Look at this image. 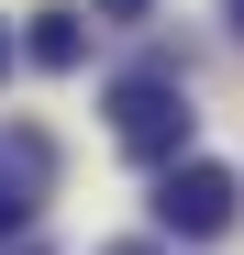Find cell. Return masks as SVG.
<instances>
[{"instance_id":"obj_1","label":"cell","mask_w":244,"mask_h":255,"mask_svg":"<svg viewBox=\"0 0 244 255\" xmlns=\"http://www.w3.org/2000/svg\"><path fill=\"white\" fill-rule=\"evenodd\" d=\"M189 89H178V78L167 67H133V78H111V144L122 155H133V166H178L189 155Z\"/></svg>"},{"instance_id":"obj_2","label":"cell","mask_w":244,"mask_h":255,"mask_svg":"<svg viewBox=\"0 0 244 255\" xmlns=\"http://www.w3.org/2000/svg\"><path fill=\"white\" fill-rule=\"evenodd\" d=\"M233 211H244L233 166H211V155H178V166H155V222H167V233L211 244V233H233Z\"/></svg>"},{"instance_id":"obj_3","label":"cell","mask_w":244,"mask_h":255,"mask_svg":"<svg viewBox=\"0 0 244 255\" xmlns=\"http://www.w3.org/2000/svg\"><path fill=\"white\" fill-rule=\"evenodd\" d=\"M45 189H56V144L33 133V122H11V133H0V244H11V233H33Z\"/></svg>"},{"instance_id":"obj_4","label":"cell","mask_w":244,"mask_h":255,"mask_svg":"<svg viewBox=\"0 0 244 255\" xmlns=\"http://www.w3.org/2000/svg\"><path fill=\"white\" fill-rule=\"evenodd\" d=\"M11 56H33L45 78H67L78 56H89V11H67V0H56V11H33V33H22Z\"/></svg>"},{"instance_id":"obj_5","label":"cell","mask_w":244,"mask_h":255,"mask_svg":"<svg viewBox=\"0 0 244 255\" xmlns=\"http://www.w3.org/2000/svg\"><path fill=\"white\" fill-rule=\"evenodd\" d=\"M155 0H89V22H144Z\"/></svg>"},{"instance_id":"obj_6","label":"cell","mask_w":244,"mask_h":255,"mask_svg":"<svg viewBox=\"0 0 244 255\" xmlns=\"http://www.w3.org/2000/svg\"><path fill=\"white\" fill-rule=\"evenodd\" d=\"M100 255H167V244H100Z\"/></svg>"},{"instance_id":"obj_7","label":"cell","mask_w":244,"mask_h":255,"mask_svg":"<svg viewBox=\"0 0 244 255\" xmlns=\"http://www.w3.org/2000/svg\"><path fill=\"white\" fill-rule=\"evenodd\" d=\"M0 67H11V33H0Z\"/></svg>"},{"instance_id":"obj_8","label":"cell","mask_w":244,"mask_h":255,"mask_svg":"<svg viewBox=\"0 0 244 255\" xmlns=\"http://www.w3.org/2000/svg\"><path fill=\"white\" fill-rule=\"evenodd\" d=\"M22 255H45V244H22Z\"/></svg>"},{"instance_id":"obj_9","label":"cell","mask_w":244,"mask_h":255,"mask_svg":"<svg viewBox=\"0 0 244 255\" xmlns=\"http://www.w3.org/2000/svg\"><path fill=\"white\" fill-rule=\"evenodd\" d=\"M233 22H244V0H233Z\"/></svg>"}]
</instances>
